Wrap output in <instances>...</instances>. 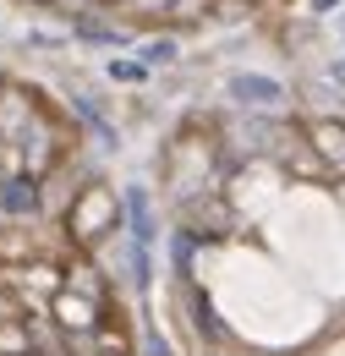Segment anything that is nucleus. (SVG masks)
Listing matches in <instances>:
<instances>
[{"mask_svg": "<svg viewBox=\"0 0 345 356\" xmlns=\"http://www.w3.org/2000/svg\"><path fill=\"white\" fill-rule=\"evenodd\" d=\"M127 225V203H121V192L115 186H104V181H93L83 197L72 203V214H66V236H72V247H83L93 252L110 230H121Z\"/></svg>", "mask_w": 345, "mask_h": 356, "instance_id": "obj_1", "label": "nucleus"}, {"mask_svg": "<svg viewBox=\"0 0 345 356\" xmlns=\"http://www.w3.org/2000/svg\"><path fill=\"white\" fill-rule=\"evenodd\" d=\"M230 225H236V214H230V203L219 192H203V197H186L181 203V230H192L198 241H225Z\"/></svg>", "mask_w": 345, "mask_h": 356, "instance_id": "obj_2", "label": "nucleus"}, {"mask_svg": "<svg viewBox=\"0 0 345 356\" xmlns=\"http://www.w3.org/2000/svg\"><path fill=\"white\" fill-rule=\"evenodd\" d=\"M225 93H230V104H241V110H252V115H268V110L285 104V83H280V77H263V72H236V77L225 83Z\"/></svg>", "mask_w": 345, "mask_h": 356, "instance_id": "obj_3", "label": "nucleus"}, {"mask_svg": "<svg viewBox=\"0 0 345 356\" xmlns=\"http://www.w3.org/2000/svg\"><path fill=\"white\" fill-rule=\"evenodd\" d=\"M0 214L6 220H39L44 214V181L17 170V176L0 181Z\"/></svg>", "mask_w": 345, "mask_h": 356, "instance_id": "obj_4", "label": "nucleus"}, {"mask_svg": "<svg viewBox=\"0 0 345 356\" xmlns=\"http://www.w3.org/2000/svg\"><path fill=\"white\" fill-rule=\"evenodd\" d=\"M49 312H55V323L66 329V334H93L99 329V318H104V302H93V296H77V291H55L49 296Z\"/></svg>", "mask_w": 345, "mask_h": 356, "instance_id": "obj_5", "label": "nucleus"}, {"mask_svg": "<svg viewBox=\"0 0 345 356\" xmlns=\"http://www.w3.org/2000/svg\"><path fill=\"white\" fill-rule=\"evenodd\" d=\"M104 274H110V268L99 264L93 252H72V258L61 264V285H66V291H77V296H93V302H110Z\"/></svg>", "mask_w": 345, "mask_h": 356, "instance_id": "obj_6", "label": "nucleus"}, {"mask_svg": "<svg viewBox=\"0 0 345 356\" xmlns=\"http://www.w3.org/2000/svg\"><path fill=\"white\" fill-rule=\"evenodd\" d=\"M186 318H192V329H198V340H209V346H230V323L214 312V302L203 296V291H192L186 285Z\"/></svg>", "mask_w": 345, "mask_h": 356, "instance_id": "obj_7", "label": "nucleus"}, {"mask_svg": "<svg viewBox=\"0 0 345 356\" xmlns=\"http://www.w3.org/2000/svg\"><path fill=\"white\" fill-rule=\"evenodd\" d=\"M99 6H88V11H72V39H88V44H115V49H137L127 28H115V22H99L93 17Z\"/></svg>", "mask_w": 345, "mask_h": 356, "instance_id": "obj_8", "label": "nucleus"}, {"mask_svg": "<svg viewBox=\"0 0 345 356\" xmlns=\"http://www.w3.org/2000/svg\"><path fill=\"white\" fill-rule=\"evenodd\" d=\"M307 137H312V148L329 159V170H335V176H345V121L318 115V121H307Z\"/></svg>", "mask_w": 345, "mask_h": 356, "instance_id": "obj_9", "label": "nucleus"}, {"mask_svg": "<svg viewBox=\"0 0 345 356\" xmlns=\"http://www.w3.org/2000/svg\"><path fill=\"white\" fill-rule=\"evenodd\" d=\"M121 203H127V230H131V241L154 247V209H148V186H143V181L121 186Z\"/></svg>", "mask_w": 345, "mask_h": 356, "instance_id": "obj_10", "label": "nucleus"}, {"mask_svg": "<svg viewBox=\"0 0 345 356\" xmlns=\"http://www.w3.org/2000/svg\"><path fill=\"white\" fill-rule=\"evenodd\" d=\"M137 60L148 66V72H165L181 60V39L175 33H148V39H137Z\"/></svg>", "mask_w": 345, "mask_h": 356, "instance_id": "obj_11", "label": "nucleus"}, {"mask_svg": "<svg viewBox=\"0 0 345 356\" xmlns=\"http://www.w3.org/2000/svg\"><path fill=\"white\" fill-rule=\"evenodd\" d=\"M219 0H175L170 17H165V28H203L209 17H214Z\"/></svg>", "mask_w": 345, "mask_h": 356, "instance_id": "obj_12", "label": "nucleus"}, {"mask_svg": "<svg viewBox=\"0 0 345 356\" xmlns=\"http://www.w3.org/2000/svg\"><path fill=\"white\" fill-rule=\"evenodd\" d=\"M0 323H28V302L17 285H0Z\"/></svg>", "mask_w": 345, "mask_h": 356, "instance_id": "obj_13", "label": "nucleus"}, {"mask_svg": "<svg viewBox=\"0 0 345 356\" xmlns=\"http://www.w3.org/2000/svg\"><path fill=\"white\" fill-rule=\"evenodd\" d=\"M170 252H175V268H181V274H192V258H198V236H192V230H175V236H170Z\"/></svg>", "mask_w": 345, "mask_h": 356, "instance_id": "obj_14", "label": "nucleus"}, {"mask_svg": "<svg viewBox=\"0 0 345 356\" xmlns=\"http://www.w3.org/2000/svg\"><path fill=\"white\" fill-rule=\"evenodd\" d=\"M170 6H175V0H127L131 17H148V22H165V17H170Z\"/></svg>", "mask_w": 345, "mask_h": 356, "instance_id": "obj_15", "label": "nucleus"}, {"mask_svg": "<svg viewBox=\"0 0 345 356\" xmlns=\"http://www.w3.org/2000/svg\"><path fill=\"white\" fill-rule=\"evenodd\" d=\"M110 77H115V83H143L148 66H143V60H110Z\"/></svg>", "mask_w": 345, "mask_h": 356, "instance_id": "obj_16", "label": "nucleus"}, {"mask_svg": "<svg viewBox=\"0 0 345 356\" xmlns=\"http://www.w3.org/2000/svg\"><path fill=\"white\" fill-rule=\"evenodd\" d=\"M137 351H143V356H175V351H170V340H165L159 329H148V334L137 340Z\"/></svg>", "mask_w": 345, "mask_h": 356, "instance_id": "obj_17", "label": "nucleus"}, {"mask_svg": "<svg viewBox=\"0 0 345 356\" xmlns=\"http://www.w3.org/2000/svg\"><path fill=\"white\" fill-rule=\"evenodd\" d=\"M329 83H335V88L345 93V55H340V60H335V66H329Z\"/></svg>", "mask_w": 345, "mask_h": 356, "instance_id": "obj_18", "label": "nucleus"}, {"mask_svg": "<svg viewBox=\"0 0 345 356\" xmlns=\"http://www.w3.org/2000/svg\"><path fill=\"white\" fill-rule=\"evenodd\" d=\"M335 6H345V0H312V11L323 17V11H335Z\"/></svg>", "mask_w": 345, "mask_h": 356, "instance_id": "obj_19", "label": "nucleus"}, {"mask_svg": "<svg viewBox=\"0 0 345 356\" xmlns=\"http://www.w3.org/2000/svg\"><path fill=\"white\" fill-rule=\"evenodd\" d=\"M22 6H61V0H22Z\"/></svg>", "mask_w": 345, "mask_h": 356, "instance_id": "obj_20", "label": "nucleus"}, {"mask_svg": "<svg viewBox=\"0 0 345 356\" xmlns=\"http://www.w3.org/2000/svg\"><path fill=\"white\" fill-rule=\"evenodd\" d=\"M99 6H110V11H115V6H127V0H99Z\"/></svg>", "mask_w": 345, "mask_h": 356, "instance_id": "obj_21", "label": "nucleus"}, {"mask_svg": "<svg viewBox=\"0 0 345 356\" xmlns=\"http://www.w3.org/2000/svg\"><path fill=\"white\" fill-rule=\"evenodd\" d=\"M104 356H127V351H104Z\"/></svg>", "mask_w": 345, "mask_h": 356, "instance_id": "obj_22", "label": "nucleus"}, {"mask_svg": "<svg viewBox=\"0 0 345 356\" xmlns=\"http://www.w3.org/2000/svg\"><path fill=\"white\" fill-rule=\"evenodd\" d=\"M0 93H6V77H0Z\"/></svg>", "mask_w": 345, "mask_h": 356, "instance_id": "obj_23", "label": "nucleus"}]
</instances>
